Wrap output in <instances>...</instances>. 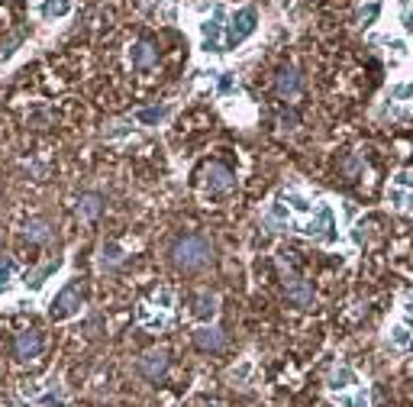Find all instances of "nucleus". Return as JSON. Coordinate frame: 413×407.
<instances>
[{"label":"nucleus","mask_w":413,"mask_h":407,"mask_svg":"<svg viewBox=\"0 0 413 407\" xmlns=\"http://www.w3.org/2000/svg\"><path fill=\"white\" fill-rule=\"evenodd\" d=\"M210 256H213V246L207 236H181L178 243L171 246V262L178 268H184V272L207 265Z\"/></svg>","instance_id":"1"},{"label":"nucleus","mask_w":413,"mask_h":407,"mask_svg":"<svg viewBox=\"0 0 413 407\" xmlns=\"http://www.w3.org/2000/svg\"><path fill=\"white\" fill-rule=\"evenodd\" d=\"M300 233H307L310 239H317L323 246H336L339 243V220L333 204H317V210L310 214V220L300 226Z\"/></svg>","instance_id":"2"},{"label":"nucleus","mask_w":413,"mask_h":407,"mask_svg":"<svg viewBox=\"0 0 413 407\" xmlns=\"http://www.w3.org/2000/svg\"><path fill=\"white\" fill-rule=\"evenodd\" d=\"M258 30V10L255 7H239L236 13H230V23H226V45L236 49L243 45L249 36H255Z\"/></svg>","instance_id":"3"},{"label":"nucleus","mask_w":413,"mask_h":407,"mask_svg":"<svg viewBox=\"0 0 413 407\" xmlns=\"http://www.w3.org/2000/svg\"><path fill=\"white\" fill-rule=\"evenodd\" d=\"M81 307H85V291L78 288V285H65L52 298V304H49V317L55 323H65V320H71V317H78Z\"/></svg>","instance_id":"4"},{"label":"nucleus","mask_w":413,"mask_h":407,"mask_svg":"<svg viewBox=\"0 0 413 407\" xmlns=\"http://www.w3.org/2000/svg\"><path fill=\"white\" fill-rule=\"evenodd\" d=\"M226 10H223V3H213V20H203L201 23V36H203V43H201V52H207V55H220V52H226L220 45V36H223V30H226Z\"/></svg>","instance_id":"5"},{"label":"nucleus","mask_w":413,"mask_h":407,"mask_svg":"<svg viewBox=\"0 0 413 407\" xmlns=\"http://www.w3.org/2000/svg\"><path fill=\"white\" fill-rule=\"evenodd\" d=\"M203 191L207 194H230L236 188V175L226 168V165H220V162H210V165H203Z\"/></svg>","instance_id":"6"},{"label":"nucleus","mask_w":413,"mask_h":407,"mask_svg":"<svg viewBox=\"0 0 413 407\" xmlns=\"http://www.w3.org/2000/svg\"><path fill=\"white\" fill-rule=\"evenodd\" d=\"M284 291H287V300H291V304H297V307H313V288H310L300 275L291 272L284 281Z\"/></svg>","instance_id":"7"},{"label":"nucleus","mask_w":413,"mask_h":407,"mask_svg":"<svg viewBox=\"0 0 413 407\" xmlns=\"http://www.w3.org/2000/svg\"><path fill=\"white\" fill-rule=\"evenodd\" d=\"M165 368H168V355L161 353V349H152L139 359V375H146L148 382H159L165 375Z\"/></svg>","instance_id":"8"},{"label":"nucleus","mask_w":413,"mask_h":407,"mask_svg":"<svg viewBox=\"0 0 413 407\" xmlns=\"http://www.w3.org/2000/svg\"><path fill=\"white\" fill-rule=\"evenodd\" d=\"M352 385H361L352 365H336V368L329 372V378H326L329 395H339V391H346V388H352Z\"/></svg>","instance_id":"9"},{"label":"nucleus","mask_w":413,"mask_h":407,"mask_svg":"<svg viewBox=\"0 0 413 407\" xmlns=\"http://www.w3.org/2000/svg\"><path fill=\"white\" fill-rule=\"evenodd\" d=\"M155 58H159V52H155V45L148 43V39H139V43L129 45V65L133 68H152Z\"/></svg>","instance_id":"10"},{"label":"nucleus","mask_w":413,"mask_h":407,"mask_svg":"<svg viewBox=\"0 0 413 407\" xmlns=\"http://www.w3.org/2000/svg\"><path fill=\"white\" fill-rule=\"evenodd\" d=\"M39 349H43V336L36 330H26L16 336V343H13V353H16V359H32V355H39Z\"/></svg>","instance_id":"11"},{"label":"nucleus","mask_w":413,"mask_h":407,"mask_svg":"<svg viewBox=\"0 0 413 407\" xmlns=\"http://www.w3.org/2000/svg\"><path fill=\"white\" fill-rule=\"evenodd\" d=\"M62 265H65V258H62V256H55L52 262H45L43 268H36V272H26V288H30V291H39V288H43L45 281L52 278V275H55V272H58Z\"/></svg>","instance_id":"12"},{"label":"nucleus","mask_w":413,"mask_h":407,"mask_svg":"<svg viewBox=\"0 0 413 407\" xmlns=\"http://www.w3.org/2000/svg\"><path fill=\"white\" fill-rule=\"evenodd\" d=\"M194 343H197V349H203V353H216V349H223V333L216 330V327H201V330L194 333Z\"/></svg>","instance_id":"13"},{"label":"nucleus","mask_w":413,"mask_h":407,"mask_svg":"<svg viewBox=\"0 0 413 407\" xmlns=\"http://www.w3.org/2000/svg\"><path fill=\"white\" fill-rule=\"evenodd\" d=\"M74 3L71 0H43L39 3V16L43 20H65V16H71Z\"/></svg>","instance_id":"14"},{"label":"nucleus","mask_w":413,"mask_h":407,"mask_svg":"<svg viewBox=\"0 0 413 407\" xmlns=\"http://www.w3.org/2000/svg\"><path fill=\"white\" fill-rule=\"evenodd\" d=\"M136 320H139V327H146V330H165V327H168V314H165V311L152 314V311H148V304H139V307H136Z\"/></svg>","instance_id":"15"},{"label":"nucleus","mask_w":413,"mask_h":407,"mask_svg":"<svg viewBox=\"0 0 413 407\" xmlns=\"http://www.w3.org/2000/svg\"><path fill=\"white\" fill-rule=\"evenodd\" d=\"M275 87L281 97H294L300 91V75H297L294 68H281L275 75Z\"/></svg>","instance_id":"16"},{"label":"nucleus","mask_w":413,"mask_h":407,"mask_svg":"<svg viewBox=\"0 0 413 407\" xmlns=\"http://www.w3.org/2000/svg\"><path fill=\"white\" fill-rule=\"evenodd\" d=\"M23 236H26L30 243H39V246H43V243H49V239H52V223H49V220H43V217H39V220H30V223H26V230H23Z\"/></svg>","instance_id":"17"},{"label":"nucleus","mask_w":413,"mask_h":407,"mask_svg":"<svg viewBox=\"0 0 413 407\" xmlns=\"http://www.w3.org/2000/svg\"><path fill=\"white\" fill-rule=\"evenodd\" d=\"M100 210H104V197H100V194H81V201H78L81 220H97Z\"/></svg>","instance_id":"18"},{"label":"nucleus","mask_w":413,"mask_h":407,"mask_svg":"<svg viewBox=\"0 0 413 407\" xmlns=\"http://www.w3.org/2000/svg\"><path fill=\"white\" fill-rule=\"evenodd\" d=\"M265 223H268V226H287V223H291V207H287L281 197H275V201H271Z\"/></svg>","instance_id":"19"},{"label":"nucleus","mask_w":413,"mask_h":407,"mask_svg":"<svg viewBox=\"0 0 413 407\" xmlns=\"http://www.w3.org/2000/svg\"><path fill=\"white\" fill-rule=\"evenodd\" d=\"M136 133V126H133V120H117V123H110V126H104V136L107 142H117V140H126V136H133Z\"/></svg>","instance_id":"20"},{"label":"nucleus","mask_w":413,"mask_h":407,"mask_svg":"<svg viewBox=\"0 0 413 407\" xmlns=\"http://www.w3.org/2000/svg\"><path fill=\"white\" fill-rule=\"evenodd\" d=\"M381 16V0H368V3H361L359 13H355V23L359 26H375Z\"/></svg>","instance_id":"21"},{"label":"nucleus","mask_w":413,"mask_h":407,"mask_svg":"<svg viewBox=\"0 0 413 407\" xmlns=\"http://www.w3.org/2000/svg\"><path fill=\"white\" fill-rule=\"evenodd\" d=\"M168 113H171V107H142L136 113V123L139 126H155V123H161Z\"/></svg>","instance_id":"22"},{"label":"nucleus","mask_w":413,"mask_h":407,"mask_svg":"<svg viewBox=\"0 0 413 407\" xmlns=\"http://www.w3.org/2000/svg\"><path fill=\"white\" fill-rule=\"evenodd\" d=\"M388 343L397 346V349H407V346L413 343V333L407 323H394L391 330H388Z\"/></svg>","instance_id":"23"},{"label":"nucleus","mask_w":413,"mask_h":407,"mask_svg":"<svg viewBox=\"0 0 413 407\" xmlns=\"http://www.w3.org/2000/svg\"><path fill=\"white\" fill-rule=\"evenodd\" d=\"M278 197L291 204V214H294V210L297 214H313V204H310L300 191H284V194H278Z\"/></svg>","instance_id":"24"},{"label":"nucleus","mask_w":413,"mask_h":407,"mask_svg":"<svg viewBox=\"0 0 413 407\" xmlns=\"http://www.w3.org/2000/svg\"><path fill=\"white\" fill-rule=\"evenodd\" d=\"M336 401H339V407H371V401H368V391H365V388H355L352 395H346V391H339V395H336Z\"/></svg>","instance_id":"25"},{"label":"nucleus","mask_w":413,"mask_h":407,"mask_svg":"<svg viewBox=\"0 0 413 407\" xmlns=\"http://www.w3.org/2000/svg\"><path fill=\"white\" fill-rule=\"evenodd\" d=\"M213 314H216V298H213V294H201V298L194 300V317L213 320Z\"/></svg>","instance_id":"26"},{"label":"nucleus","mask_w":413,"mask_h":407,"mask_svg":"<svg viewBox=\"0 0 413 407\" xmlns=\"http://www.w3.org/2000/svg\"><path fill=\"white\" fill-rule=\"evenodd\" d=\"M252 372H255V362H252V359H243L239 365L230 368V382H233V385H249Z\"/></svg>","instance_id":"27"},{"label":"nucleus","mask_w":413,"mask_h":407,"mask_svg":"<svg viewBox=\"0 0 413 407\" xmlns=\"http://www.w3.org/2000/svg\"><path fill=\"white\" fill-rule=\"evenodd\" d=\"M123 258H126V249L120 246V243H107V246H104V256H100V265H104V268L120 265Z\"/></svg>","instance_id":"28"},{"label":"nucleus","mask_w":413,"mask_h":407,"mask_svg":"<svg viewBox=\"0 0 413 407\" xmlns=\"http://www.w3.org/2000/svg\"><path fill=\"white\" fill-rule=\"evenodd\" d=\"M388 201L397 207V210H410L413 207V191H401V188H388Z\"/></svg>","instance_id":"29"},{"label":"nucleus","mask_w":413,"mask_h":407,"mask_svg":"<svg viewBox=\"0 0 413 407\" xmlns=\"http://www.w3.org/2000/svg\"><path fill=\"white\" fill-rule=\"evenodd\" d=\"M388 100H413V81H397V85H391Z\"/></svg>","instance_id":"30"},{"label":"nucleus","mask_w":413,"mask_h":407,"mask_svg":"<svg viewBox=\"0 0 413 407\" xmlns=\"http://www.w3.org/2000/svg\"><path fill=\"white\" fill-rule=\"evenodd\" d=\"M13 272H16V265H13L10 258H0V294H3V291L10 288Z\"/></svg>","instance_id":"31"},{"label":"nucleus","mask_w":413,"mask_h":407,"mask_svg":"<svg viewBox=\"0 0 413 407\" xmlns=\"http://www.w3.org/2000/svg\"><path fill=\"white\" fill-rule=\"evenodd\" d=\"M216 91H220L223 97L233 94V91H236V78L230 75V72H216Z\"/></svg>","instance_id":"32"},{"label":"nucleus","mask_w":413,"mask_h":407,"mask_svg":"<svg viewBox=\"0 0 413 407\" xmlns=\"http://www.w3.org/2000/svg\"><path fill=\"white\" fill-rule=\"evenodd\" d=\"M155 307H159V311H165V314H168L171 307H175V294H171L168 288L155 291Z\"/></svg>","instance_id":"33"},{"label":"nucleus","mask_w":413,"mask_h":407,"mask_svg":"<svg viewBox=\"0 0 413 407\" xmlns=\"http://www.w3.org/2000/svg\"><path fill=\"white\" fill-rule=\"evenodd\" d=\"M391 188H401V191H413V172H397L394 175Z\"/></svg>","instance_id":"34"},{"label":"nucleus","mask_w":413,"mask_h":407,"mask_svg":"<svg viewBox=\"0 0 413 407\" xmlns=\"http://www.w3.org/2000/svg\"><path fill=\"white\" fill-rule=\"evenodd\" d=\"M384 45L394 52V58H403V55H407V43H403V39H384Z\"/></svg>","instance_id":"35"},{"label":"nucleus","mask_w":413,"mask_h":407,"mask_svg":"<svg viewBox=\"0 0 413 407\" xmlns=\"http://www.w3.org/2000/svg\"><path fill=\"white\" fill-rule=\"evenodd\" d=\"M401 23H403V30H407V32H413V3H403Z\"/></svg>","instance_id":"36"},{"label":"nucleus","mask_w":413,"mask_h":407,"mask_svg":"<svg viewBox=\"0 0 413 407\" xmlns=\"http://www.w3.org/2000/svg\"><path fill=\"white\" fill-rule=\"evenodd\" d=\"M401 311L407 314V323H413V291H410V294H403V300H401Z\"/></svg>","instance_id":"37"},{"label":"nucleus","mask_w":413,"mask_h":407,"mask_svg":"<svg viewBox=\"0 0 413 407\" xmlns=\"http://www.w3.org/2000/svg\"><path fill=\"white\" fill-rule=\"evenodd\" d=\"M355 243H365V223H355V233H352Z\"/></svg>","instance_id":"38"},{"label":"nucleus","mask_w":413,"mask_h":407,"mask_svg":"<svg viewBox=\"0 0 413 407\" xmlns=\"http://www.w3.org/2000/svg\"><path fill=\"white\" fill-rule=\"evenodd\" d=\"M281 123H284V126H294L297 117H294V113H281Z\"/></svg>","instance_id":"39"}]
</instances>
